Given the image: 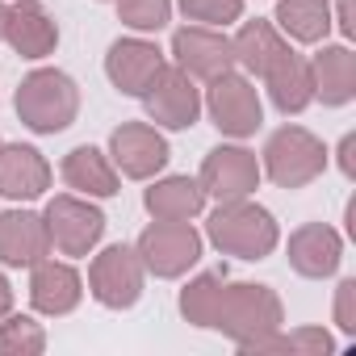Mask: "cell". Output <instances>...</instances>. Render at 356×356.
<instances>
[{
    "label": "cell",
    "instance_id": "cell-1",
    "mask_svg": "<svg viewBox=\"0 0 356 356\" xmlns=\"http://www.w3.org/2000/svg\"><path fill=\"white\" fill-rule=\"evenodd\" d=\"M206 235L222 256H235V260H264L281 243L277 218L264 206H256L252 197L218 202V210L206 222Z\"/></svg>",
    "mask_w": 356,
    "mask_h": 356
},
{
    "label": "cell",
    "instance_id": "cell-2",
    "mask_svg": "<svg viewBox=\"0 0 356 356\" xmlns=\"http://www.w3.org/2000/svg\"><path fill=\"white\" fill-rule=\"evenodd\" d=\"M281 323H285V306H281L277 289L252 285V281H227L222 285V302H218V314H214V331H222L243 352L256 339L273 335Z\"/></svg>",
    "mask_w": 356,
    "mask_h": 356
},
{
    "label": "cell",
    "instance_id": "cell-3",
    "mask_svg": "<svg viewBox=\"0 0 356 356\" xmlns=\"http://www.w3.org/2000/svg\"><path fill=\"white\" fill-rule=\"evenodd\" d=\"M17 118L22 126H30L34 134H59L76 122L80 113V88L67 72L59 67H38L22 80L17 88Z\"/></svg>",
    "mask_w": 356,
    "mask_h": 356
},
{
    "label": "cell",
    "instance_id": "cell-4",
    "mask_svg": "<svg viewBox=\"0 0 356 356\" xmlns=\"http://www.w3.org/2000/svg\"><path fill=\"white\" fill-rule=\"evenodd\" d=\"M327 168V147L306 126H281L264 143V168L277 189H306Z\"/></svg>",
    "mask_w": 356,
    "mask_h": 356
},
{
    "label": "cell",
    "instance_id": "cell-5",
    "mask_svg": "<svg viewBox=\"0 0 356 356\" xmlns=\"http://www.w3.org/2000/svg\"><path fill=\"white\" fill-rule=\"evenodd\" d=\"M138 260L151 277H185L197 260H202V235L189 227V222H163L155 218L143 235H138Z\"/></svg>",
    "mask_w": 356,
    "mask_h": 356
},
{
    "label": "cell",
    "instance_id": "cell-6",
    "mask_svg": "<svg viewBox=\"0 0 356 356\" xmlns=\"http://www.w3.org/2000/svg\"><path fill=\"white\" fill-rule=\"evenodd\" d=\"M47 235H51V248L59 256H88L101 235H105V214L80 197V193H59L47 202Z\"/></svg>",
    "mask_w": 356,
    "mask_h": 356
},
{
    "label": "cell",
    "instance_id": "cell-7",
    "mask_svg": "<svg viewBox=\"0 0 356 356\" xmlns=\"http://www.w3.org/2000/svg\"><path fill=\"white\" fill-rule=\"evenodd\" d=\"M143 281H147V268H143L138 252L126 248V243L105 248L88 264V293L105 310H130L143 298Z\"/></svg>",
    "mask_w": 356,
    "mask_h": 356
},
{
    "label": "cell",
    "instance_id": "cell-8",
    "mask_svg": "<svg viewBox=\"0 0 356 356\" xmlns=\"http://www.w3.org/2000/svg\"><path fill=\"white\" fill-rule=\"evenodd\" d=\"M202 105L210 109V122H214L222 134H231V138H248V134H256L260 122H264L260 92H256V84H252L248 76H239V72H222L218 80H210V92H206Z\"/></svg>",
    "mask_w": 356,
    "mask_h": 356
},
{
    "label": "cell",
    "instance_id": "cell-9",
    "mask_svg": "<svg viewBox=\"0 0 356 356\" xmlns=\"http://www.w3.org/2000/svg\"><path fill=\"white\" fill-rule=\"evenodd\" d=\"M147 118L163 130H189L202 118V88L193 76H185L181 67H159V76L151 80V88L143 92Z\"/></svg>",
    "mask_w": 356,
    "mask_h": 356
},
{
    "label": "cell",
    "instance_id": "cell-10",
    "mask_svg": "<svg viewBox=\"0 0 356 356\" xmlns=\"http://www.w3.org/2000/svg\"><path fill=\"white\" fill-rule=\"evenodd\" d=\"M109 159L122 176L130 181H151L155 172L168 168L172 151H168V138L147 126V122H122L113 134H109Z\"/></svg>",
    "mask_w": 356,
    "mask_h": 356
},
{
    "label": "cell",
    "instance_id": "cell-11",
    "mask_svg": "<svg viewBox=\"0 0 356 356\" xmlns=\"http://www.w3.org/2000/svg\"><path fill=\"white\" fill-rule=\"evenodd\" d=\"M202 189L206 197L218 202H235V197H252L260 189V159L248 147H214L202 159Z\"/></svg>",
    "mask_w": 356,
    "mask_h": 356
},
{
    "label": "cell",
    "instance_id": "cell-12",
    "mask_svg": "<svg viewBox=\"0 0 356 356\" xmlns=\"http://www.w3.org/2000/svg\"><path fill=\"white\" fill-rule=\"evenodd\" d=\"M172 59L193 80H218L222 72L235 67L231 38L218 34L214 26H181L172 34Z\"/></svg>",
    "mask_w": 356,
    "mask_h": 356
},
{
    "label": "cell",
    "instance_id": "cell-13",
    "mask_svg": "<svg viewBox=\"0 0 356 356\" xmlns=\"http://www.w3.org/2000/svg\"><path fill=\"white\" fill-rule=\"evenodd\" d=\"M159 67H163V51L147 38H118L105 55V76L126 97H143L159 76Z\"/></svg>",
    "mask_w": 356,
    "mask_h": 356
},
{
    "label": "cell",
    "instance_id": "cell-14",
    "mask_svg": "<svg viewBox=\"0 0 356 356\" xmlns=\"http://www.w3.org/2000/svg\"><path fill=\"white\" fill-rule=\"evenodd\" d=\"M343 260V239L335 227L327 222H306L289 235V268L298 277H310V281H323V277H335Z\"/></svg>",
    "mask_w": 356,
    "mask_h": 356
},
{
    "label": "cell",
    "instance_id": "cell-15",
    "mask_svg": "<svg viewBox=\"0 0 356 356\" xmlns=\"http://www.w3.org/2000/svg\"><path fill=\"white\" fill-rule=\"evenodd\" d=\"M51 256L47 218L30 210H5L0 214V264L9 268H34Z\"/></svg>",
    "mask_w": 356,
    "mask_h": 356
},
{
    "label": "cell",
    "instance_id": "cell-16",
    "mask_svg": "<svg viewBox=\"0 0 356 356\" xmlns=\"http://www.w3.org/2000/svg\"><path fill=\"white\" fill-rule=\"evenodd\" d=\"M5 42L22 59H47L59 47V26L38 0H17L5 9Z\"/></svg>",
    "mask_w": 356,
    "mask_h": 356
},
{
    "label": "cell",
    "instance_id": "cell-17",
    "mask_svg": "<svg viewBox=\"0 0 356 356\" xmlns=\"http://www.w3.org/2000/svg\"><path fill=\"white\" fill-rule=\"evenodd\" d=\"M84 298V281L72 264L63 260H38L34 264V277H30V306L38 314H51V318H63L80 306Z\"/></svg>",
    "mask_w": 356,
    "mask_h": 356
},
{
    "label": "cell",
    "instance_id": "cell-18",
    "mask_svg": "<svg viewBox=\"0 0 356 356\" xmlns=\"http://www.w3.org/2000/svg\"><path fill=\"white\" fill-rule=\"evenodd\" d=\"M51 189V163L34 147H0V197L9 202H34Z\"/></svg>",
    "mask_w": 356,
    "mask_h": 356
},
{
    "label": "cell",
    "instance_id": "cell-19",
    "mask_svg": "<svg viewBox=\"0 0 356 356\" xmlns=\"http://www.w3.org/2000/svg\"><path fill=\"white\" fill-rule=\"evenodd\" d=\"M264 84H268V97H273V105L289 118V113H302L310 101H314V84H310V63L298 55V51H281L273 63H268V72L260 76Z\"/></svg>",
    "mask_w": 356,
    "mask_h": 356
},
{
    "label": "cell",
    "instance_id": "cell-20",
    "mask_svg": "<svg viewBox=\"0 0 356 356\" xmlns=\"http://www.w3.org/2000/svg\"><path fill=\"white\" fill-rule=\"evenodd\" d=\"M59 172H63L67 189H76L80 197H113L122 189L113 159L105 151H97V147H72L63 155V168Z\"/></svg>",
    "mask_w": 356,
    "mask_h": 356
},
{
    "label": "cell",
    "instance_id": "cell-21",
    "mask_svg": "<svg viewBox=\"0 0 356 356\" xmlns=\"http://www.w3.org/2000/svg\"><path fill=\"white\" fill-rule=\"evenodd\" d=\"M143 206L151 218H163V222H189L206 210V189L193 176H163L155 181L147 193H143Z\"/></svg>",
    "mask_w": 356,
    "mask_h": 356
},
{
    "label": "cell",
    "instance_id": "cell-22",
    "mask_svg": "<svg viewBox=\"0 0 356 356\" xmlns=\"http://www.w3.org/2000/svg\"><path fill=\"white\" fill-rule=\"evenodd\" d=\"M310 63V84L323 105H348L356 97V55L348 47H323Z\"/></svg>",
    "mask_w": 356,
    "mask_h": 356
},
{
    "label": "cell",
    "instance_id": "cell-23",
    "mask_svg": "<svg viewBox=\"0 0 356 356\" xmlns=\"http://www.w3.org/2000/svg\"><path fill=\"white\" fill-rule=\"evenodd\" d=\"M289 42L281 38V30L273 26V22H243L239 26V34L231 38V51H235V63L248 72V76H264L268 72V63L285 51Z\"/></svg>",
    "mask_w": 356,
    "mask_h": 356
},
{
    "label": "cell",
    "instance_id": "cell-24",
    "mask_svg": "<svg viewBox=\"0 0 356 356\" xmlns=\"http://www.w3.org/2000/svg\"><path fill=\"white\" fill-rule=\"evenodd\" d=\"M277 30L293 42H327L331 34V5L327 0H281L277 5Z\"/></svg>",
    "mask_w": 356,
    "mask_h": 356
},
{
    "label": "cell",
    "instance_id": "cell-25",
    "mask_svg": "<svg viewBox=\"0 0 356 356\" xmlns=\"http://www.w3.org/2000/svg\"><path fill=\"white\" fill-rule=\"evenodd\" d=\"M222 285H227L222 273H197L181 289V314H185V323L214 331V314H218V302H222Z\"/></svg>",
    "mask_w": 356,
    "mask_h": 356
},
{
    "label": "cell",
    "instance_id": "cell-26",
    "mask_svg": "<svg viewBox=\"0 0 356 356\" xmlns=\"http://www.w3.org/2000/svg\"><path fill=\"white\" fill-rule=\"evenodd\" d=\"M248 352H293V356H331L335 352V339L331 331L323 327H298V331H273L264 339H256Z\"/></svg>",
    "mask_w": 356,
    "mask_h": 356
},
{
    "label": "cell",
    "instance_id": "cell-27",
    "mask_svg": "<svg viewBox=\"0 0 356 356\" xmlns=\"http://www.w3.org/2000/svg\"><path fill=\"white\" fill-rule=\"evenodd\" d=\"M47 352V331L30 314H5L0 318V356H38Z\"/></svg>",
    "mask_w": 356,
    "mask_h": 356
},
{
    "label": "cell",
    "instance_id": "cell-28",
    "mask_svg": "<svg viewBox=\"0 0 356 356\" xmlns=\"http://www.w3.org/2000/svg\"><path fill=\"white\" fill-rule=\"evenodd\" d=\"M168 17H172V0H118V22L138 34L163 30Z\"/></svg>",
    "mask_w": 356,
    "mask_h": 356
},
{
    "label": "cell",
    "instance_id": "cell-29",
    "mask_svg": "<svg viewBox=\"0 0 356 356\" xmlns=\"http://www.w3.org/2000/svg\"><path fill=\"white\" fill-rule=\"evenodd\" d=\"M176 5L197 26H231L243 17V0H176Z\"/></svg>",
    "mask_w": 356,
    "mask_h": 356
},
{
    "label": "cell",
    "instance_id": "cell-30",
    "mask_svg": "<svg viewBox=\"0 0 356 356\" xmlns=\"http://www.w3.org/2000/svg\"><path fill=\"white\" fill-rule=\"evenodd\" d=\"M335 327L343 335H356V277H343L335 289Z\"/></svg>",
    "mask_w": 356,
    "mask_h": 356
},
{
    "label": "cell",
    "instance_id": "cell-31",
    "mask_svg": "<svg viewBox=\"0 0 356 356\" xmlns=\"http://www.w3.org/2000/svg\"><path fill=\"white\" fill-rule=\"evenodd\" d=\"M352 151H356V134H343V143H339V168H343V176H356Z\"/></svg>",
    "mask_w": 356,
    "mask_h": 356
},
{
    "label": "cell",
    "instance_id": "cell-32",
    "mask_svg": "<svg viewBox=\"0 0 356 356\" xmlns=\"http://www.w3.org/2000/svg\"><path fill=\"white\" fill-rule=\"evenodd\" d=\"M335 26L343 30V38H356V22H352V0H339V9H335Z\"/></svg>",
    "mask_w": 356,
    "mask_h": 356
},
{
    "label": "cell",
    "instance_id": "cell-33",
    "mask_svg": "<svg viewBox=\"0 0 356 356\" xmlns=\"http://www.w3.org/2000/svg\"><path fill=\"white\" fill-rule=\"evenodd\" d=\"M13 310V285H9V277L0 273V318H5Z\"/></svg>",
    "mask_w": 356,
    "mask_h": 356
},
{
    "label": "cell",
    "instance_id": "cell-34",
    "mask_svg": "<svg viewBox=\"0 0 356 356\" xmlns=\"http://www.w3.org/2000/svg\"><path fill=\"white\" fill-rule=\"evenodd\" d=\"M5 9H9V5H0V42H5Z\"/></svg>",
    "mask_w": 356,
    "mask_h": 356
},
{
    "label": "cell",
    "instance_id": "cell-35",
    "mask_svg": "<svg viewBox=\"0 0 356 356\" xmlns=\"http://www.w3.org/2000/svg\"><path fill=\"white\" fill-rule=\"evenodd\" d=\"M0 147H5V143H0Z\"/></svg>",
    "mask_w": 356,
    "mask_h": 356
}]
</instances>
